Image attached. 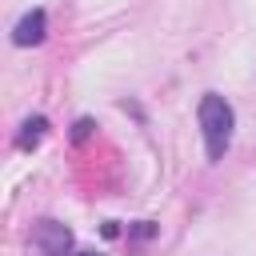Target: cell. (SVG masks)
Masks as SVG:
<instances>
[{
    "instance_id": "cell-1",
    "label": "cell",
    "mask_w": 256,
    "mask_h": 256,
    "mask_svg": "<svg viewBox=\"0 0 256 256\" xmlns=\"http://www.w3.org/2000/svg\"><path fill=\"white\" fill-rule=\"evenodd\" d=\"M232 128H236V116H232V104L216 92H208L200 100V132H204V148H208V160H224L228 144H232Z\"/></svg>"
},
{
    "instance_id": "cell-2",
    "label": "cell",
    "mask_w": 256,
    "mask_h": 256,
    "mask_svg": "<svg viewBox=\"0 0 256 256\" xmlns=\"http://www.w3.org/2000/svg\"><path fill=\"white\" fill-rule=\"evenodd\" d=\"M32 244L44 256H72V228H64L60 220H40L32 228Z\"/></svg>"
},
{
    "instance_id": "cell-3",
    "label": "cell",
    "mask_w": 256,
    "mask_h": 256,
    "mask_svg": "<svg viewBox=\"0 0 256 256\" xmlns=\"http://www.w3.org/2000/svg\"><path fill=\"white\" fill-rule=\"evenodd\" d=\"M44 28H48V16H44V8H32V12H24V16L16 20V28H12V40H16L20 48H32V44H40V40H44Z\"/></svg>"
},
{
    "instance_id": "cell-4",
    "label": "cell",
    "mask_w": 256,
    "mask_h": 256,
    "mask_svg": "<svg viewBox=\"0 0 256 256\" xmlns=\"http://www.w3.org/2000/svg\"><path fill=\"white\" fill-rule=\"evenodd\" d=\"M44 128H48V120L44 116H28L24 124H20V136H16V148H36L40 140H44Z\"/></svg>"
},
{
    "instance_id": "cell-5",
    "label": "cell",
    "mask_w": 256,
    "mask_h": 256,
    "mask_svg": "<svg viewBox=\"0 0 256 256\" xmlns=\"http://www.w3.org/2000/svg\"><path fill=\"white\" fill-rule=\"evenodd\" d=\"M132 236H136V240H148V236H156V224H152V220H140V224L132 228Z\"/></svg>"
},
{
    "instance_id": "cell-6",
    "label": "cell",
    "mask_w": 256,
    "mask_h": 256,
    "mask_svg": "<svg viewBox=\"0 0 256 256\" xmlns=\"http://www.w3.org/2000/svg\"><path fill=\"white\" fill-rule=\"evenodd\" d=\"M92 136V120H76V128H72V140H88Z\"/></svg>"
},
{
    "instance_id": "cell-7",
    "label": "cell",
    "mask_w": 256,
    "mask_h": 256,
    "mask_svg": "<svg viewBox=\"0 0 256 256\" xmlns=\"http://www.w3.org/2000/svg\"><path fill=\"white\" fill-rule=\"evenodd\" d=\"M76 256H100V252H76Z\"/></svg>"
}]
</instances>
